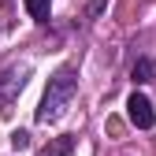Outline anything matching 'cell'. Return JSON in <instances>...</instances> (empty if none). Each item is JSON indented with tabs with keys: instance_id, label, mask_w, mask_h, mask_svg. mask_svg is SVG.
Returning <instances> with one entry per match:
<instances>
[{
	"instance_id": "6da1fadb",
	"label": "cell",
	"mask_w": 156,
	"mask_h": 156,
	"mask_svg": "<svg viewBox=\"0 0 156 156\" xmlns=\"http://www.w3.org/2000/svg\"><path fill=\"white\" fill-rule=\"evenodd\" d=\"M74 97H78V71H74V67H60V71L48 78L45 97H41V104H37V123H56V119H63Z\"/></svg>"
},
{
	"instance_id": "7a4b0ae2",
	"label": "cell",
	"mask_w": 156,
	"mask_h": 156,
	"mask_svg": "<svg viewBox=\"0 0 156 156\" xmlns=\"http://www.w3.org/2000/svg\"><path fill=\"white\" fill-rule=\"evenodd\" d=\"M26 78H30V67H26V63H23V67H19V63L0 67V112H8V108H11V101L23 93Z\"/></svg>"
},
{
	"instance_id": "3957f363",
	"label": "cell",
	"mask_w": 156,
	"mask_h": 156,
	"mask_svg": "<svg viewBox=\"0 0 156 156\" xmlns=\"http://www.w3.org/2000/svg\"><path fill=\"white\" fill-rule=\"evenodd\" d=\"M126 119L138 126V130H152L156 112H152V101H149L145 93H130L126 97Z\"/></svg>"
},
{
	"instance_id": "277c9868",
	"label": "cell",
	"mask_w": 156,
	"mask_h": 156,
	"mask_svg": "<svg viewBox=\"0 0 156 156\" xmlns=\"http://www.w3.org/2000/svg\"><path fill=\"white\" fill-rule=\"evenodd\" d=\"M130 78L134 82H156V60H149V56H138L134 60V67H130Z\"/></svg>"
},
{
	"instance_id": "5b68a950",
	"label": "cell",
	"mask_w": 156,
	"mask_h": 156,
	"mask_svg": "<svg viewBox=\"0 0 156 156\" xmlns=\"http://www.w3.org/2000/svg\"><path fill=\"white\" fill-rule=\"evenodd\" d=\"M23 4H26V11H30L34 23H48V11H52L48 0H23Z\"/></svg>"
},
{
	"instance_id": "8992f818",
	"label": "cell",
	"mask_w": 156,
	"mask_h": 156,
	"mask_svg": "<svg viewBox=\"0 0 156 156\" xmlns=\"http://www.w3.org/2000/svg\"><path fill=\"white\" fill-rule=\"evenodd\" d=\"M41 156H74V138H56V141H48V149Z\"/></svg>"
},
{
	"instance_id": "52a82bcc",
	"label": "cell",
	"mask_w": 156,
	"mask_h": 156,
	"mask_svg": "<svg viewBox=\"0 0 156 156\" xmlns=\"http://www.w3.org/2000/svg\"><path fill=\"white\" fill-rule=\"evenodd\" d=\"M11 149H30V134L26 130H15L11 134Z\"/></svg>"
},
{
	"instance_id": "ba28073f",
	"label": "cell",
	"mask_w": 156,
	"mask_h": 156,
	"mask_svg": "<svg viewBox=\"0 0 156 156\" xmlns=\"http://www.w3.org/2000/svg\"><path fill=\"white\" fill-rule=\"evenodd\" d=\"M4 4H8V0H0V8H4Z\"/></svg>"
}]
</instances>
